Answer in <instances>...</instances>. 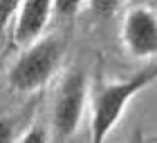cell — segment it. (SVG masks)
<instances>
[{
  "mask_svg": "<svg viewBox=\"0 0 157 143\" xmlns=\"http://www.w3.org/2000/svg\"><path fill=\"white\" fill-rule=\"evenodd\" d=\"M155 81H157V63L135 72L128 78L99 85L90 98V141L108 143L112 130L121 121L130 101Z\"/></svg>",
  "mask_w": 157,
  "mask_h": 143,
  "instance_id": "obj_1",
  "label": "cell"
},
{
  "mask_svg": "<svg viewBox=\"0 0 157 143\" xmlns=\"http://www.w3.org/2000/svg\"><path fill=\"white\" fill-rule=\"evenodd\" d=\"M63 61V42L56 36H45L32 47L20 52L9 67L7 81L16 92H36L52 81Z\"/></svg>",
  "mask_w": 157,
  "mask_h": 143,
  "instance_id": "obj_2",
  "label": "cell"
},
{
  "mask_svg": "<svg viewBox=\"0 0 157 143\" xmlns=\"http://www.w3.org/2000/svg\"><path fill=\"white\" fill-rule=\"evenodd\" d=\"M88 107V76L83 69H70L61 78L52 103V125L59 139H70L78 130Z\"/></svg>",
  "mask_w": 157,
  "mask_h": 143,
  "instance_id": "obj_3",
  "label": "cell"
},
{
  "mask_svg": "<svg viewBox=\"0 0 157 143\" xmlns=\"http://www.w3.org/2000/svg\"><path fill=\"white\" fill-rule=\"evenodd\" d=\"M121 47L137 61L157 58V11L151 5L128 7L121 20Z\"/></svg>",
  "mask_w": 157,
  "mask_h": 143,
  "instance_id": "obj_4",
  "label": "cell"
},
{
  "mask_svg": "<svg viewBox=\"0 0 157 143\" xmlns=\"http://www.w3.org/2000/svg\"><path fill=\"white\" fill-rule=\"evenodd\" d=\"M54 13V2L47 0H27V2H18L16 13L11 18V40L13 45L20 49L32 47L34 42L45 38V31L49 27Z\"/></svg>",
  "mask_w": 157,
  "mask_h": 143,
  "instance_id": "obj_5",
  "label": "cell"
},
{
  "mask_svg": "<svg viewBox=\"0 0 157 143\" xmlns=\"http://www.w3.org/2000/svg\"><path fill=\"white\" fill-rule=\"evenodd\" d=\"M16 143H49V137H47V130L43 125H34Z\"/></svg>",
  "mask_w": 157,
  "mask_h": 143,
  "instance_id": "obj_6",
  "label": "cell"
},
{
  "mask_svg": "<svg viewBox=\"0 0 157 143\" xmlns=\"http://www.w3.org/2000/svg\"><path fill=\"white\" fill-rule=\"evenodd\" d=\"M16 127L9 119H0V143H16Z\"/></svg>",
  "mask_w": 157,
  "mask_h": 143,
  "instance_id": "obj_7",
  "label": "cell"
}]
</instances>
